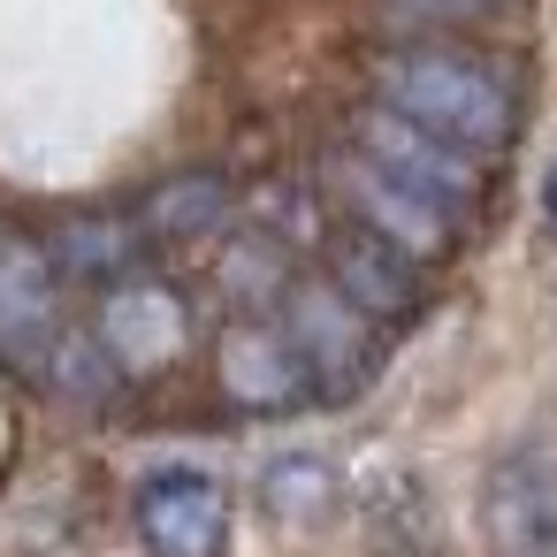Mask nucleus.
I'll return each instance as SVG.
<instances>
[{
  "mask_svg": "<svg viewBox=\"0 0 557 557\" xmlns=\"http://www.w3.org/2000/svg\"><path fill=\"white\" fill-rule=\"evenodd\" d=\"M214 382L252 420H283L298 405H321V382H313L283 313H230V329L214 336Z\"/></svg>",
  "mask_w": 557,
  "mask_h": 557,
  "instance_id": "4",
  "label": "nucleus"
},
{
  "mask_svg": "<svg viewBox=\"0 0 557 557\" xmlns=\"http://www.w3.org/2000/svg\"><path fill=\"white\" fill-rule=\"evenodd\" d=\"M92 344L108 351L115 382H146V374H169L184 351H191V290L176 275H123L92 298Z\"/></svg>",
  "mask_w": 557,
  "mask_h": 557,
  "instance_id": "3",
  "label": "nucleus"
},
{
  "mask_svg": "<svg viewBox=\"0 0 557 557\" xmlns=\"http://www.w3.org/2000/svg\"><path fill=\"white\" fill-rule=\"evenodd\" d=\"M321 199H336V222L382 237V245L405 252L412 268H443V260L466 245V214H458V207H443L435 191H420V184L374 169V161L351 153V146H336V153L321 161Z\"/></svg>",
  "mask_w": 557,
  "mask_h": 557,
  "instance_id": "2",
  "label": "nucleus"
},
{
  "mask_svg": "<svg viewBox=\"0 0 557 557\" xmlns=\"http://www.w3.org/2000/svg\"><path fill=\"white\" fill-rule=\"evenodd\" d=\"M481 534L504 557H557V435H519L488 458Z\"/></svg>",
  "mask_w": 557,
  "mask_h": 557,
  "instance_id": "6",
  "label": "nucleus"
},
{
  "mask_svg": "<svg viewBox=\"0 0 557 557\" xmlns=\"http://www.w3.org/2000/svg\"><path fill=\"white\" fill-rule=\"evenodd\" d=\"M344 146L351 153H367L374 169H389V176H405V184H420V191H435L443 207H473L481 191H488V161H466V153H450L443 138H428V131H412L405 115H389V108H351V123H344Z\"/></svg>",
  "mask_w": 557,
  "mask_h": 557,
  "instance_id": "10",
  "label": "nucleus"
},
{
  "mask_svg": "<svg viewBox=\"0 0 557 557\" xmlns=\"http://www.w3.org/2000/svg\"><path fill=\"white\" fill-rule=\"evenodd\" d=\"M70 313H62V275L54 252L39 237H0V359L16 374L47 382L54 351L70 344Z\"/></svg>",
  "mask_w": 557,
  "mask_h": 557,
  "instance_id": "7",
  "label": "nucleus"
},
{
  "mask_svg": "<svg viewBox=\"0 0 557 557\" xmlns=\"http://www.w3.org/2000/svg\"><path fill=\"white\" fill-rule=\"evenodd\" d=\"M313 275H321L344 306H359L374 329H397V321H412V313L428 306V275H420L405 252H389L382 237L351 230V222H329V237L313 245Z\"/></svg>",
  "mask_w": 557,
  "mask_h": 557,
  "instance_id": "9",
  "label": "nucleus"
},
{
  "mask_svg": "<svg viewBox=\"0 0 557 557\" xmlns=\"http://www.w3.org/2000/svg\"><path fill=\"white\" fill-rule=\"evenodd\" d=\"M260 511L283 527V534H321L336 511H344V473L329 450H283L260 466Z\"/></svg>",
  "mask_w": 557,
  "mask_h": 557,
  "instance_id": "11",
  "label": "nucleus"
},
{
  "mask_svg": "<svg viewBox=\"0 0 557 557\" xmlns=\"http://www.w3.org/2000/svg\"><path fill=\"white\" fill-rule=\"evenodd\" d=\"M542 230L557 237V153H549V169H542Z\"/></svg>",
  "mask_w": 557,
  "mask_h": 557,
  "instance_id": "16",
  "label": "nucleus"
},
{
  "mask_svg": "<svg viewBox=\"0 0 557 557\" xmlns=\"http://www.w3.org/2000/svg\"><path fill=\"white\" fill-rule=\"evenodd\" d=\"M146 557H230V488L207 466H153L131 496Z\"/></svg>",
  "mask_w": 557,
  "mask_h": 557,
  "instance_id": "8",
  "label": "nucleus"
},
{
  "mask_svg": "<svg viewBox=\"0 0 557 557\" xmlns=\"http://www.w3.org/2000/svg\"><path fill=\"white\" fill-rule=\"evenodd\" d=\"M275 313L290 321V336H298V351H306V367H313V382H321V405H344V397H359V389L382 374V329H374L359 306H344L313 268L283 290Z\"/></svg>",
  "mask_w": 557,
  "mask_h": 557,
  "instance_id": "5",
  "label": "nucleus"
},
{
  "mask_svg": "<svg viewBox=\"0 0 557 557\" xmlns=\"http://www.w3.org/2000/svg\"><path fill=\"white\" fill-rule=\"evenodd\" d=\"M374 108L405 115L412 131L443 138L466 161H496L519 138V92L496 62L458 54V47H389L367 70Z\"/></svg>",
  "mask_w": 557,
  "mask_h": 557,
  "instance_id": "1",
  "label": "nucleus"
},
{
  "mask_svg": "<svg viewBox=\"0 0 557 557\" xmlns=\"http://www.w3.org/2000/svg\"><path fill=\"white\" fill-rule=\"evenodd\" d=\"M47 252H54V275H62V283H92V290H108V283L138 275L153 245L138 237L131 214H77V222L54 230Z\"/></svg>",
  "mask_w": 557,
  "mask_h": 557,
  "instance_id": "12",
  "label": "nucleus"
},
{
  "mask_svg": "<svg viewBox=\"0 0 557 557\" xmlns=\"http://www.w3.org/2000/svg\"><path fill=\"white\" fill-rule=\"evenodd\" d=\"M306 268H298V252L290 245H275L268 230H237V237H222V260H214V283L230 290V306L237 313H275L283 306V290L298 283Z\"/></svg>",
  "mask_w": 557,
  "mask_h": 557,
  "instance_id": "14",
  "label": "nucleus"
},
{
  "mask_svg": "<svg viewBox=\"0 0 557 557\" xmlns=\"http://www.w3.org/2000/svg\"><path fill=\"white\" fill-rule=\"evenodd\" d=\"M138 237L146 245H184V237H214L230 222V184L214 169H184V176H161L138 207H131Z\"/></svg>",
  "mask_w": 557,
  "mask_h": 557,
  "instance_id": "13",
  "label": "nucleus"
},
{
  "mask_svg": "<svg viewBox=\"0 0 557 557\" xmlns=\"http://www.w3.org/2000/svg\"><path fill=\"white\" fill-rule=\"evenodd\" d=\"M389 9H405V16H481L496 0H389Z\"/></svg>",
  "mask_w": 557,
  "mask_h": 557,
  "instance_id": "15",
  "label": "nucleus"
}]
</instances>
